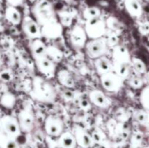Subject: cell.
<instances>
[{
  "label": "cell",
  "instance_id": "9a60e30c",
  "mask_svg": "<svg viewBox=\"0 0 149 148\" xmlns=\"http://www.w3.org/2000/svg\"><path fill=\"white\" fill-rule=\"evenodd\" d=\"M72 133L75 138L77 145H79L81 148H89L93 145V139L92 135L80 125H74Z\"/></svg>",
  "mask_w": 149,
  "mask_h": 148
},
{
  "label": "cell",
  "instance_id": "7a4b0ae2",
  "mask_svg": "<svg viewBox=\"0 0 149 148\" xmlns=\"http://www.w3.org/2000/svg\"><path fill=\"white\" fill-rule=\"evenodd\" d=\"M112 63L113 71L120 75L122 78H126L129 74L130 58L127 49L122 45H116L112 52Z\"/></svg>",
  "mask_w": 149,
  "mask_h": 148
},
{
  "label": "cell",
  "instance_id": "7402d4cb",
  "mask_svg": "<svg viewBox=\"0 0 149 148\" xmlns=\"http://www.w3.org/2000/svg\"><path fill=\"white\" fill-rule=\"evenodd\" d=\"M46 55L55 63L61 62L63 57V52L53 46H47Z\"/></svg>",
  "mask_w": 149,
  "mask_h": 148
},
{
  "label": "cell",
  "instance_id": "277c9868",
  "mask_svg": "<svg viewBox=\"0 0 149 148\" xmlns=\"http://www.w3.org/2000/svg\"><path fill=\"white\" fill-rule=\"evenodd\" d=\"M108 46L107 40L103 36L87 41L84 49L87 57L94 60L106 55L108 52Z\"/></svg>",
  "mask_w": 149,
  "mask_h": 148
},
{
  "label": "cell",
  "instance_id": "5b68a950",
  "mask_svg": "<svg viewBox=\"0 0 149 148\" xmlns=\"http://www.w3.org/2000/svg\"><path fill=\"white\" fill-rule=\"evenodd\" d=\"M0 133L17 140L22 133L17 118L10 115L0 118Z\"/></svg>",
  "mask_w": 149,
  "mask_h": 148
},
{
  "label": "cell",
  "instance_id": "5bb4252c",
  "mask_svg": "<svg viewBox=\"0 0 149 148\" xmlns=\"http://www.w3.org/2000/svg\"><path fill=\"white\" fill-rule=\"evenodd\" d=\"M63 30V26L57 19L41 26L42 38L47 39H56L61 37Z\"/></svg>",
  "mask_w": 149,
  "mask_h": 148
},
{
  "label": "cell",
  "instance_id": "7c38bea8",
  "mask_svg": "<svg viewBox=\"0 0 149 148\" xmlns=\"http://www.w3.org/2000/svg\"><path fill=\"white\" fill-rule=\"evenodd\" d=\"M88 100L92 105L101 109H107L112 104V100L100 89H93L88 94Z\"/></svg>",
  "mask_w": 149,
  "mask_h": 148
},
{
  "label": "cell",
  "instance_id": "ffe728a7",
  "mask_svg": "<svg viewBox=\"0 0 149 148\" xmlns=\"http://www.w3.org/2000/svg\"><path fill=\"white\" fill-rule=\"evenodd\" d=\"M4 17L6 20L13 26L20 25L22 21L21 13L17 9V7L9 5L4 11Z\"/></svg>",
  "mask_w": 149,
  "mask_h": 148
},
{
  "label": "cell",
  "instance_id": "83f0119b",
  "mask_svg": "<svg viewBox=\"0 0 149 148\" xmlns=\"http://www.w3.org/2000/svg\"><path fill=\"white\" fill-rule=\"evenodd\" d=\"M80 107L83 109V110H90V105H92L91 103L88 100H83L80 102Z\"/></svg>",
  "mask_w": 149,
  "mask_h": 148
},
{
  "label": "cell",
  "instance_id": "9c48e42d",
  "mask_svg": "<svg viewBox=\"0 0 149 148\" xmlns=\"http://www.w3.org/2000/svg\"><path fill=\"white\" fill-rule=\"evenodd\" d=\"M89 39L103 37L106 33V26L105 22L100 17L86 20L84 27Z\"/></svg>",
  "mask_w": 149,
  "mask_h": 148
},
{
  "label": "cell",
  "instance_id": "ba28073f",
  "mask_svg": "<svg viewBox=\"0 0 149 148\" xmlns=\"http://www.w3.org/2000/svg\"><path fill=\"white\" fill-rule=\"evenodd\" d=\"M36 69L45 78H52L56 74V63L47 55L33 59Z\"/></svg>",
  "mask_w": 149,
  "mask_h": 148
},
{
  "label": "cell",
  "instance_id": "44dd1931",
  "mask_svg": "<svg viewBox=\"0 0 149 148\" xmlns=\"http://www.w3.org/2000/svg\"><path fill=\"white\" fill-rule=\"evenodd\" d=\"M125 7L132 17H139L142 14V7L138 0H125Z\"/></svg>",
  "mask_w": 149,
  "mask_h": 148
},
{
  "label": "cell",
  "instance_id": "e0dca14e",
  "mask_svg": "<svg viewBox=\"0 0 149 148\" xmlns=\"http://www.w3.org/2000/svg\"><path fill=\"white\" fill-rule=\"evenodd\" d=\"M55 75L59 84L63 86L67 89H73L75 87V80L68 70L65 68L61 69L57 72Z\"/></svg>",
  "mask_w": 149,
  "mask_h": 148
},
{
  "label": "cell",
  "instance_id": "52a82bcc",
  "mask_svg": "<svg viewBox=\"0 0 149 148\" xmlns=\"http://www.w3.org/2000/svg\"><path fill=\"white\" fill-rule=\"evenodd\" d=\"M44 129L48 136L58 138L64 131V123L58 116L49 115L45 118Z\"/></svg>",
  "mask_w": 149,
  "mask_h": 148
},
{
  "label": "cell",
  "instance_id": "4fadbf2b",
  "mask_svg": "<svg viewBox=\"0 0 149 148\" xmlns=\"http://www.w3.org/2000/svg\"><path fill=\"white\" fill-rule=\"evenodd\" d=\"M17 121L19 126L23 133H29L33 129L34 126V115L33 112L29 108L23 109L17 115Z\"/></svg>",
  "mask_w": 149,
  "mask_h": 148
},
{
  "label": "cell",
  "instance_id": "3957f363",
  "mask_svg": "<svg viewBox=\"0 0 149 148\" xmlns=\"http://www.w3.org/2000/svg\"><path fill=\"white\" fill-rule=\"evenodd\" d=\"M31 12L33 18L41 26L57 19L52 4L47 0L36 1L32 7Z\"/></svg>",
  "mask_w": 149,
  "mask_h": 148
},
{
  "label": "cell",
  "instance_id": "30bf717a",
  "mask_svg": "<svg viewBox=\"0 0 149 148\" xmlns=\"http://www.w3.org/2000/svg\"><path fill=\"white\" fill-rule=\"evenodd\" d=\"M21 28L24 34L31 40L42 39L41 26L31 16H25L22 19Z\"/></svg>",
  "mask_w": 149,
  "mask_h": 148
},
{
  "label": "cell",
  "instance_id": "2e32d148",
  "mask_svg": "<svg viewBox=\"0 0 149 148\" xmlns=\"http://www.w3.org/2000/svg\"><path fill=\"white\" fill-rule=\"evenodd\" d=\"M94 67L99 76L113 71V63L111 59L106 55L94 59Z\"/></svg>",
  "mask_w": 149,
  "mask_h": 148
},
{
  "label": "cell",
  "instance_id": "4316f807",
  "mask_svg": "<svg viewBox=\"0 0 149 148\" xmlns=\"http://www.w3.org/2000/svg\"><path fill=\"white\" fill-rule=\"evenodd\" d=\"M7 2L8 3L9 5L13 6V7H18V6L21 5L25 0H6Z\"/></svg>",
  "mask_w": 149,
  "mask_h": 148
},
{
  "label": "cell",
  "instance_id": "cb8c5ba5",
  "mask_svg": "<svg viewBox=\"0 0 149 148\" xmlns=\"http://www.w3.org/2000/svg\"><path fill=\"white\" fill-rule=\"evenodd\" d=\"M16 98L11 93H4L0 99V103L2 106L7 108H12L15 104Z\"/></svg>",
  "mask_w": 149,
  "mask_h": 148
},
{
  "label": "cell",
  "instance_id": "6da1fadb",
  "mask_svg": "<svg viewBox=\"0 0 149 148\" xmlns=\"http://www.w3.org/2000/svg\"><path fill=\"white\" fill-rule=\"evenodd\" d=\"M32 98L44 103H52L57 97L55 87L45 77L36 75L32 80Z\"/></svg>",
  "mask_w": 149,
  "mask_h": 148
},
{
  "label": "cell",
  "instance_id": "8fae6325",
  "mask_svg": "<svg viewBox=\"0 0 149 148\" xmlns=\"http://www.w3.org/2000/svg\"><path fill=\"white\" fill-rule=\"evenodd\" d=\"M71 44L76 49H84L88 37L82 26L75 25L71 28L69 36Z\"/></svg>",
  "mask_w": 149,
  "mask_h": 148
},
{
  "label": "cell",
  "instance_id": "8992f818",
  "mask_svg": "<svg viewBox=\"0 0 149 148\" xmlns=\"http://www.w3.org/2000/svg\"><path fill=\"white\" fill-rule=\"evenodd\" d=\"M100 81L103 89L109 92H118L123 86L124 78L113 71L100 75Z\"/></svg>",
  "mask_w": 149,
  "mask_h": 148
},
{
  "label": "cell",
  "instance_id": "d4e9b609",
  "mask_svg": "<svg viewBox=\"0 0 149 148\" xmlns=\"http://www.w3.org/2000/svg\"><path fill=\"white\" fill-rule=\"evenodd\" d=\"M131 62L133 64L134 68H135L138 72H144V71H145V65H144V63L141 60V59L136 57H133L131 59Z\"/></svg>",
  "mask_w": 149,
  "mask_h": 148
},
{
  "label": "cell",
  "instance_id": "ac0fdd59",
  "mask_svg": "<svg viewBox=\"0 0 149 148\" xmlns=\"http://www.w3.org/2000/svg\"><path fill=\"white\" fill-rule=\"evenodd\" d=\"M31 54L33 59L39 57L46 55L47 45L42 39H33L29 44Z\"/></svg>",
  "mask_w": 149,
  "mask_h": 148
},
{
  "label": "cell",
  "instance_id": "603a6c76",
  "mask_svg": "<svg viewBox=\"0 0 149 148\" xmlns=\"http://www.w3.org/2000/svg\"><path fill=\"white\" fill-rule=\"evenodd\" d=\"M82 15L83 17L86 20H90L100 17L101 15V11L97 7H90L86 8L83 11Z\"/></svg>",
  "mask_w": 149,
  "mask_h": 148
},
{
  "label": "cell",
  "instance_id": "d6986e66",
  "mask_svg": "<svg viewBox=\"0 0 149 148\" xmlns=\"http://www.w3.org/2000/svg\"><path fill=\"white\" fill-rule=\"evenodd\" d=\"M56 143L60 148H75L77 146L74 134L70 131L63 132L58 137Z\"/></svg>",
  "mask_w": 149,
  "mask_h": 148
},
{
  "label": "cell",
  "instance_id": "484cf974",
  "mask_svg": "<svg viewBox=\"0 0 149 148\" xmlns=\"http://www.w3.org/2000/svg\"><path fill=\"white\" fill-rule=\"evenodd\" d=\"M128 84H129V85L131 87H133V88H139L142 85V81H141V80L140 78H134L130 80Z\"/></svg>",
  "mask_w": 149,
  "mask_h": 148
}]
</instances>
